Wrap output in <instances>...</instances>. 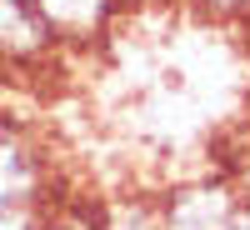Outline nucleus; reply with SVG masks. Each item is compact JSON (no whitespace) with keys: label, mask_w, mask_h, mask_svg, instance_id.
Instances as JSON below:
<instances>
[{"label":"nucleus","mask_w":250,"mask_h":230,"mask_svg":"<svg viewBox=\"0 0 250 230\" xmlns=\"http://www.w3.org/2000/svg\"><path fill=\"white\" fill-rule=\"evenodd\" d=\"M205 5H210V10H220V15H225V10H245L250 0H205Z\"/></svg>","instance_id":"7"},{"label":"nucleus","mask_w":250,"mask_h":230,"mask_svg":"<svg viewBox=\"0 0 250 230\" xmlns=\"http://www.w3.org/2000/svg\"><path fill=\"white\" fill-rule=\"evenodd\" d=\"M95 230H165V220H160L155 205H145V200H125V205H110V210L100 215Z\"/></svg>","instance_id":"4"},{"label":"nucleus","mask_w":250,"mask_h":230,"mask_svg":"<svg viewBox=\"0 0 250 230\" xmlns=\"http://www.w3.org/2000/svg\"><path fill=\"white\" fill-rule=\"evenodd\" d=\"M95 225H100V215L95 220H85V215H40L35 230H95Z\"/></svg>","instance_id":"6"},{"label":"nucleus","mask_w":250,"mask_h":230,"mask_svg":"<svg viewBox=\"0 0 250 230\" xmlns=\"http://www.w3.org/2000/svg\"><path fill=\"white\" fill-rule=\"evenodd\" d=\"M40 155L35 145L15 130V125L0 120V195L10 205H35V190H40Z\"/></svg>","instance_id":"2"},{"label":"nucleus","mask_w":250,"mask_h":230,"mask_svg":"<svg viewBox=\"0 0 250 230\" xmlns=\"http://www.w3.org/2000/svg\"><path fill=\"white\" fill-rule=\"evenodd\" d=\"M50 40H95L110 30L120 0H30Z\"/></svg>","instance_id":"1"},{"label":"nucleus","mask_w":250,"mask_h":230,"mask_svg":"<svg viewBox=\"0 0 250 230\" xmlns=\"http://www.w3.org/2000/svg\"><path fill=\"white\" fill-rule=\"evenodd\" d=\"M230 215H235L230 195L215 190V185H200V190H180L160 220H165V230H225Z\"/></svg>","instance_id":"3"},{"label":"nucleus","mask_w":250,"mask_h":230,"mask_svg":"<svg viewBox=\"0 0 250 230\" xmlns=\"http://www.w3.org/2000/svg\"><path fill=\"white\" fill-rule=\"evenodd\" d=\"M40 225V210L35 205H15V210L0 215V230H35Z\"/></svg>","instance_id":"5"}]
</instances>
